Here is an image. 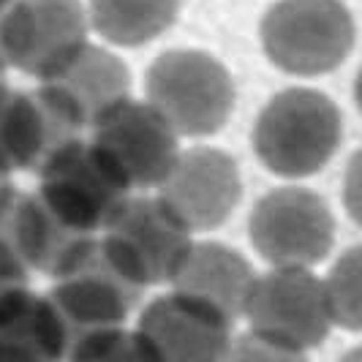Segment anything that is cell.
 <instances>
[{
  "mask_svg": "<svg viewBox=\"0 0 362 362\" xmlns=\"http://www.w3.org/2000/svg\"><path fill=\"white\" fill-rule=\"evenodd\" d=\"M341 145V112L329 95L291 88L270 98L254 128L259 161L281 177H310Z\"/></svg>",
  "mask_w": 362,
  "mask_h": 362,
  "instance_id": "obj_1",
  "label": "cell"
},
{
  "mask_svg": "<svg viewBox=\"0 0 362 362\" xmlns=\"http://www.w3.org/2000/svg\"><path fill=\"white\" fill-rule=\"evenodd\" d=\"M147 101L180 136H210L232 115L235 85L213 54L172 49L147 71Z\"/></svg>",
  "mask_w": 362,
  "mask_h": 362,
  "instance_id": "obj_2",
  "label": "cell"
},
{
  "mask_svg": "<svg viewBox=\"0 0 362 362\" xmlns=\"http://www.w3.org/2000/svg\"><path fill=\"white\" fill-rule=\"evenodd\" d=\"M36 175L38 199L85 235H101L134 194L90 139H74Z\"/></svg>",
  "mask_w": 362,
  "mask_h": 362,
  "instance_id": "obj_3",
  "label": "cell"
},
{
  "mask_svg": "<svg viewBox=\"0 0 362 362\" xmlns=\"http://www.w3.org/2000/svg\"><path fill=\"white\" fill-rule=\"evenodd\" d=\"M262 47L278 69L316 76L354 47V19L341 0H278L262 19Z\"/></svg>",
  "mask_w": 362,
  "mask_h": 362,
  "instance_id": "obj_4",
  "label": "cell"
},
{
  "mask_svg": "<svg viewBox=\"0 0 362 362\" xmlns=\"http://www.w3.org/2000/svg\"><path fill=\"white\" fill-rule=\"evenodd\" d=\"M191 229L158 197H131L98 243L109 262L139 289L169 284L191 248Z\"/></svg>",
  "mask_w": 362,
  "mask_h": 362,
  "instance_id": "obj_5",
  "label": "cell"
},
{
  "mask_svg": "<svg viewBox=\"0 0 362 362\" xmlns=\"http://www.w3.org/2000/svg\"><path fill=\"white\" fill-rule=\"evenodd\" d=\"M243 319H248L251 332L281 344L297 357L325 344L332 329L322 281L303 267H272L264 275H254Z\"/></svg>",
  "mask_w": 362,
  "mask_h": 362,
  "instance_id": "obj_6",
  "label": "cell"
},
{
  "mask_svg": "<svg viewBox=\"0 0 362 362\" xmlns=\"http://www.w3.org/2000/svg\"><path fill=\"white\" fill-rule=\"evenodd\" d=\"M248 232L256 254L272 267L310 270L332 251L335 218L313 191L275 188L254 207Z\"/></svg>",
  "mask_w": 362,
  "mask_h": 362,
  "instance_id": "obj_7",
  "label": "cell"
},
{
  "mask_svg": "<svg viewBox=\"0 0 362 362\" xmlns=\"http://www.w3.org/2000/svg\"><path fill=\"white\" fill-rule=\"evenodd\" d=\"M88 30L90 22L79 0H11L3 11L8 69L41 82L88 44Z\"/></svg>",
  "mask_w": 362,
  "mask_h": 362,
  "instance_id": "obj_8",
  "label": "cell"
},
{
  "mask_svg": "<svg viewBox=\"0 0 362 362\" xmlns=\"http://www.w3.org/2000/svg\"><path fill=\"white\" fill-rule=\"evenodd\" d=\"M90 142L131 191L156 188L180 156V134L150 101L128 98L93 126Z\"/></svg>",
  "mask_w": 362,
  "mask_h": 362,
  "instance_id": "obj_9",
  "label": "cell"
},
{
  "mask_svg": "<svg viewBox=\"0 0 362 362\" xmlns=\"http://www.w3.org/2000/svg\"><path fill=\"white\" fill-rule=\"evenodd\" d=\"M47 294L54 303L57 313L63 316V322L69 327V338L74 341L82 332H90L98 327L126 325L128 313L136 308L145 289L128 281L109 262V256L101 251V243L95 237L88 254L71 270L54 278V286Z\"/></svg>",
  "mask_w": 362,
  "mask_h": 362,
  "instance_id": "obj_10",
  "label": "cell"
},
{
  "mask_svg": "<svg viewBox=\"0 0 362 362\" xmlns=\"http://www.w3.org/2000/svg\"><path fill=\"white\" fill-rule=\"evenodd\" d=\"M134 332L142 344L145 360H223L232 346V325L177 291L150 300Z\"/></svg>",
  "mask_w": 362,
  "mask_h": 362,
  "instance_id": "obj_11",
  "label": "cell"
},
{
  "mask_svg": "<svg viewBox=\"0 0 362 362\" xmlns=\"http://www.w3.org/2000/svg\"><path fill=\"white\" fill-rule=\"evenodd\" d=\"M156 188V197L191 232H207L221 226L235 213L243 197L237 163L213 147H194L188 153L180 150L175 166Z\"/></svg>",
  "mask_w": 362,
  "mask_h": 362,
  "instance_id": "obj_12",
  "label": "cell"
},
{
  "mask_svg": "<svg viewBox=\"0 0 362 362\" xmlns=\"http://www.w3.org/2000/svg\"><path fill=\"white\" fill-rule=\"evenodd\" d=\"M38 90L82 131L131 98V74L115 52L85 44L60 71L41 79Z\"/></svg>",
  "mask_w": 362,
  "mask_h": 362,
  "instance_id": "obj_13",
  "label": "cell"
},
{
  "mask_svg": "<svg viewBox=\"0 0 362 362\" xmlns=\"http://www.w3.org/2000/svg\"><path fill=\"white\" fill-rule=\"evenodd\" d=\"M0 235L11 243L30 272L60 278L88 254L95 237L63 223L38 199V194H17L8 216L0 223Z\"/></svg>",
  "mask_w": 362,
  "mask_h": 362,
  "instance_id": "obj_14",
  "label": "cell"
},
{
  "mask_svg": "<svg viewBox=\"0 0 362 362\" xmlns=\"http://www.w3.org/2000/svg\"><path fill=\"white\" fill-rule=\"evenodd\" d=\"M254 284V270L243 256L221 243H191L169 286L235 327Z\"/></svg>",
  "mask_w": 362,
  "mask_h": 362,
  "instance_id": "obj_15",
  "label": "cell"
},
{
  "mask_svg": "<svg viewBox=\"0 0 362 362\" xmlns=\"http://www.w3.org/2000/svg\"><path fill=\"white\" fill-rule=\"evenodd\" d=\"M69 327L49 294L17 286L0 294V360H63Z\"/></svg>",
  "mask_w": 362,
  "mask_h": 362,
  "instance_id": "obj_16",
  "label": "cell"
},
{
  "mask_svg": "<svg viewBox=\"0 0 362 362\" xmlns=\"http://www.w3.org/2000/svg\"><path fill=\"white\" fill-rule=\"evenodd\" d=\"M180 0H90L88 22L117 47L158 38L177 19Z\"/></svg>",
  "mask_w": 362,
  "mask_h": 362,
  "instance_id": "obj_17",
  "label": "cell"
},
{
  "mask_svg": "<svg viewBox=\"0 0 362 362\" xmlns=\"http://www.w3.org/2000/svg\"><path fill=\"white\" fill-rule=\"evenodd\" d=\"M325 303L329 310L332 327H344L357 332L362 327V303H360V248H349L335 267L322 281Z\"/></svg>",
  "mask_w": 362,
  "mask_h": 362,
  "instance_id": "obj_18",
  "label": "cell"
},
{
  "mask_svg": "<svg viewBox=\"0 0 362 362\" xmlns=\"http://www.w3.org/2000/svg\"><path fill=\"white\" fill-rule=\"evenodd\" d=\"M71 360H145L142 344L134 329L126 325L98 327L90 332H82L69 346Z\"/></svg>",
  "mask_w": 362,
  "mask_h": 362,
  "instance_id": "obj_19",
  "label": "cell"
},
{
  "mask_svg": "<svg viewBox=\"0 0 362 362\" xmlns=\"http://www.w3.org/2000/svg\"><path fill=\"white\" fill-rule=\"evenodd\" d=\"M17 188L11 185V177H0V223H3V218L8 216V210H11V204L17 199Z\"/></svg>",
  "mask_w": 362,
  "mask_h": 362,
  "instance_id": "obj_20",
  "label": "cell"
},
{
  "mask_svg": "<svg viewBox=\"0 0 362 362\" xmlns=\"http://www.w3.org/2000/svg\"><path fill=\"white\" fill-rule=\"evenodd\" d=\"M3 11H0V76H6L8 71V54H6V41H3Z\"/></svg>",
  "mask_w": 362,
  "mask_h": 362,
  "instance_id": "obj_21",
  "label": "cell"
},
{
  "mask_svg": "<svg viewBox=\"0 0 362 362\" xmlns=\"http://www.w3.org/2000/svg\"><path fill=\"white\" fill-rule=\"evenodd\" d=\"M8 3H11V0H0V11H3V8L8 6Z\"/></svg>",
  "mask_w": 362,
  "mask_h": 362,
  "instance_id": "obj_22",
  "label": "cell"
}]
</instances>
